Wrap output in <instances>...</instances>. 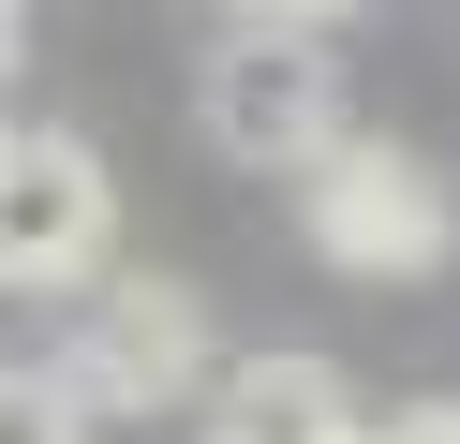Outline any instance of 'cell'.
Returning <instances> with one entry per match:
<instances>
[{"mask_svg": "<svg viewBox=\"0 0 460 444\" xmlns=\"http://www.w3.org/2000/svg\"><path fill=\"white\" fill-rule=\"evenodd\" d=\"M208 385V311H193L179 282H119L90 311V341H75V400H119V414H164Z\"/></svg>", "mask_w": 460, "mask_h": 444, "instance_id": "obj_4", "label": "cell"}, {"mask_svg": "<svg viewBox=\"0 0 460 444\" xmlns=\"http://www.w3.org/2000/svg\"><path fill=\"white\" fill-rule=\"evenodd\" d=\"M341 430H357V400L312 355H252V370L208 385V444H341Z\"/></svg>", "mask_w": 460, "mask_h": 444, "instance_id": "obj_5", "label": "cell"}, {"mask_svg": "<svg viewBox=\"0 0 460 444\" xmlns=\"http://www.w3.org/2000/svg\"><path fill=\"white\" fill-rule=\"evenodd\" d=\"M119 178L90 134H0V296H75L104 282Z\"/></svg>", "mask_w": 460, "mask_h": 444, "instance_id": "obj_2", "label": "cell"}, {"mask_svg": "<svg viewBox=\"0 0 460 444\" xmlns=\"http://www.w3.org/2000/svg\"><path fill=\"white\" fill-rule=\"evenodd\" d=\"M386 444H460V400H430V414H401Z\"/></svg>", "mask_w": 460, "mask_h": 444, "instance_id": "obj_7", "label": "cell"}, {"mask_svg": "<svg viewBox=\"0 0 460 444\" xmlns=\"http://www.w3.org/2000/svg\"><path fill=\"white\" fill-rule=\"evenodd\" d=\"M297 207H312V237H327V266H357V282H430V266L460 252L446 178H430L416 148H386V134H327L297 163Z\"/></svg>", "mask_w": 460, "mask_h": 444, "instance_id": "obj_1", "label": "cell"}, {"mask_svg": "<svg viewBox=\"0 0 460 444\" xmlns=\"http://www.w3.org/2000/svg\"><path fill=\"white\" fill-rule=\"evenodd\" d=\"M0 444H90L75 370H0Z\"/></svg>", "mask_w": 460, "mask_h": 444, "instance_id": "obj_6", "label": "cell"}, {"mask_svg": "<svg viewBox=\"0 0 460 444\" xmlns=\"http://www.w3.org/2000/svg\"><path fill=\"white\" fill-rule=\"evenodd\" d=\"M341 444H371V430H341Z\"/></svg>", "mask_w": 460, "mask_h": 444, "instance_id": "obj_9", "label": "cell"}, {"mask_svg": "<svg viewBox=\"0 0 460 444\" xmlns=\"http://www.w3.org/2000/svg\"><path fill=\"white\" fill-rule=\"evenodd\" d=\"M0 74H15V0H0Z\"/></svg>", "mask_w": 460, "mask_h": 444, "instance_id": "obj_8", "label": "cell"}, {"mask_svg": "<svg viewBox=\"0 0 460 444\" xmlns=\"http://www.w3.org/2000/svg\"><path fill=\"white\" fill-rule=\"evenodd\" d=\"M208 134L238 148V163H268V178H297L312 148L341 134V74H327V45L312 30H223V59H208Z\"/></svg>", "mask_w": 460, "mask_h": 444, "instance_id": "obj_3", "label": "cell"}]
</instances>
